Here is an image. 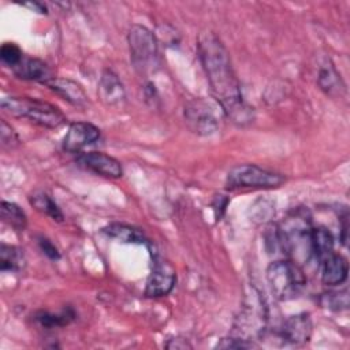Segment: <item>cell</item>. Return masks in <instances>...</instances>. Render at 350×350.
Returning a JSON list of instances; mask_svg holds the SVG:
<instances>
[{"label":"cell","mask_w":350,"mask_h":350,"mask_svg":"<svg viewBox=\"0 0 350 350\" xmlns=\"http://www.w3.org/2000/svg\"><path fill=\"white\" fill-rule=\"evenodd\" d=\"M197 46L211 92L221 111L241 126L253 122V108L243 101L230 55L220 38L213 33H204L200 36Z\"/></svg>","instance_id":"6da1fadb"},{"label":"cell","mask_w":350,"mask_h":350,"mask_svg":"<svg viewBox=\"0 0 350 350\" xmlns=\"http://www.w3.org/2000/svg\"><path fill=\"white\" fill-rule=\"evenodd\" d=\"M280 249L294 261L301 265L312 256L310 232L312 226L306 212L298 209L290 213L276 228Z\"/></svg>","instance_id":"7a4b0ae2"},{"label":"cell","mask_w":350,"mask_h":350,"mask_svg":"<svg viewBox=\"0 0 350 350\" xmlns=\"http://www.w3.org/2000/svg\"><path fill=\"white\" fill-rule=\"evenodd\" d=\"M1 108L14 118H25L45 129H57L66 122L64 113L57 107L38 98L4 97L1 98Z\"/></svg>","instance_id":"3957f363"},{"label":"cell","mask_w":350,"mask_h":350,"mask_svg":"<svg viewBox=\"0 0 350 350\" xmlns=\"http://www.w3.org/2000/svg\"><path fill=\"white\" fill-rule=\"evenodd\" d=\"M267 280L273 297L279 301L297 298L306 284L301 265L291 260H276L267 268Z\"/></svg>","instance_id":"277c9868"},{"label":"cell","mask_w":350,"mask_h":350,"mask_svg":"<svg viewBox=\"0 0 350 350\" xmlns=\"http://www.w3.org/2000/svg\"><path fill=\"white\" fill-rule=\"evenodd\" d=\"M268 320L267 305L261 294L252 287L250 293L243 299L242 309L234 324V336L247 340H256L264 335Z\"/></svg>","instance_id":"5b68a950"},{"label":"cell","mask_w":350,"mask_h":350,"mask_svg":"<svg viewBox=\"0 0 350 350\" xmlns=\"http://www.w3.org/2000/svg\"><path fill=\"white\" fill-rule=\"evenodd\" d=\"M130 59L139 74L154 71L159 66V42L156 36L142 25H133L127 36Z\"/></svg>","instance_id":"8992f818"},{"label":"cell","mask_w":350,"mask_h":350,"mask_svg":"<svg viewBox=\"0 0 350 350\" xmlns=\"http://www.w3.org/2000/svg\"><path fill=\"white\" fill-rule=\"evenodd\" d=\"M282 174L265 170L256 164H239L232 167L226 178L230 189H275L283 185Z\"/></svg>","instance_id":"52a82bcc"},{"label":"cell","mask_w":350,"mask_h":350,"mask_svg":"<svg viewBox=\"0 0 350 350\" xmlns=\"http://www.w3.org/2000/svg\"><path fill=\"white\" fill-rule=\"evenodd\" d=\"M185 120L198 135H211L219 129L217 108L205 98H193L185 105Z\"/></svg>","instance_id":"ba28073f"},{"label":"cell","mask_w":350,"mask_h":350,"mask_svg":"<svg viewBox=\"0 0 350 350\" xmlns=\"http://www.w3.org/2000/svg\"><path fill=\"white\" fill-rule=\"evenodd\" d=\"M176 282V273L172 265L161 258H154L152 272L146 280L145 295L149 298L164 297L171 293Z\"/></svg>","instance_id":"9c48e42d"},{"label":"cell","mask_w":350,"mask_h":350,"mask_svg":"<svg viewBox=\"0 0 350 350\" xmlns=\"http://www.w3.org/2000/svg\"><path fill=\"white\" fill-rule=\"evenodd\" d=\"M100 138V129L89 122H74L63 138L62 148L70 153H78L85 146L92 145Z\"/></svg>","instance_id":"30bf717a"},{"label":"cell","mask_w":350,"mask_h":350,"mask_svg":"<svg viewBox=\"0 0 350 350\" xmlns=\"http://www.w3.org/2000/svg\"><path fill=\"white\" fill-rule=\"evenodd\" d=\"M77 163L105 178H111V179H116L120 178L123 175V168L119 160H116L115 157L101 153V152H88V153H81L77 157Z\"/></svg>","instance_id":"8fae6325"},{"label":"cell","mask_w":350,"mask_h":350,"mask_svg":"<svg viewBox=\"0 0 350 350\" xmlns=\"http://www.w3.org/2000/svg\"><path fill=\"white\" fill-rule=\"evenodd\" d=\"M316 82L329 97L338 98L346 93V85L329 57H323L316 66Z\"/></svg>","instance_id":"7c38bea8"},{"label":"cell","mask_w":350,"mask_h":350,"mask_svg":"<svg viewBox=\"0 0 350 350\" xmlns=\"http://www.w3.org/2000/svg\"><path fill=\"white\" fill-rule=\"evenodd\" d=\"M313 332V324L309 313H297L287 317L282 325V339L291 345L308 343Z\"/></svg>","instance_id":"4fadbf2b"},{"label":"cell","mask_w":350,"mask_h":350,"mask_svg":"<svg viewBox=\"0 0 350 350\" xmlns=\"http://www.w3.org/2000/svg\"><path fill=\"white\" fill-rule=\"evenodd\" d=\"M97 93L100 100L108 107H118L126 98V92L122 81L111 70H104L101 72Z\"/></svg>","instance_id":"5bb4252c"},{"label":"cell","mask_w":350,"mask_h":350,"mask_svg":"<svg viewBox=\"0 0 350 350\" xmlns=\"http://www.w3.org/2000/svg\"><path fill=\"white\" fill-rule=\"evenodd\" d=\"M14 74L26 81H36L41 83H46L52 78H55V74L52 68L41 59L37 57H23L14 68Z\"/></svg>","instance_id":"9a60e30c"},{"label":"cell","mask_w":350,"mask_h":350,"mask_svg":"<svg viewBox=\"0 0 350 350\" xmlns=\"http://www.w3.org/2000/svg\"><path fill=\"white\" fill-rule=\"evenodd\" d=\"M45 85L51 90H53L57 96H60L63 100L70 103L71 105L85 107L88 104V96L83 88L72 79L55 77L51 81H48Z\"/></svg>","instance_id":"2e32d148"},{"label":"cell","mask_w":350,"mask_h":350,"mask_svg":"<svg viewBox=\"0 0 350 350\" xmlns=\"http://www.w3.org/2000/svg\"><path fill=\"white\" fill-rule=\"evenodd\" d=\"M349 262L342 254L334 253L321 262V282L325 286H338L347 279Z\"/></svg>","instance_id":"e0dca14e"},{"label":"cell","mask_w":350,"mask_h":350,"mask_svg":"<svg viewBox=\"0 0 350 350\" xmlns=\"http://www.w3.org/2000/svg\"><path fill=\"white\" fill-rule=\"evenodd\" d=\"M310 246H312V256H314L320 264L334 254V235L325 227H312L310 232Z\"/></svg>","instance_id":"ac0fdd59"},{"label":"cell","mask_w":350,"mask_h":350,"mask_svg":"<svg viewBox=\"0 0 350 350\" xmlns=\"http://www.w3.org/2000/svg\"><path fill=\"white\" fill-rule=\"evenodd\" d=\"M103 232L109 238L118 239L124 243H135V245L148 243L145 234L139 228L126 223H109L103 228Z\"/></svg>","instance_id":"d6986e66"},{"label":"cell","mask_w":350,"mask_h":350,"mask_svg":"<svg viewBox=\"0 0 350 350\" xmlns=\"http://www.w3.org/2000/svg\"><path fill=\"white\" fill-rule=\"evenodd\" d=\"M26 265V257L21 247L1 243L0 246V269L3 272H19Z\"/></svg>","instance_id":"ffe728a7"},{"label":"cell","mask_w":350,"mask_h":350,"mask_svg":"<svg viewBox=\"0 0 350 350\" xmlns=\"http://www.w3.org/2000/svg\"><path fill=\"white\" fill-rule=\"evenodd\" d=\"M29 202L41 213L46 215L52 220L63 221V212L55 200L44 190H36L29 196Z\"/></svg>","instance_id":"44dd1931"},{"label":"cell","mask_w":350,"mask_h":350,"mask_svg":"<svg viewBox=\"0 0 350 350\" xmlns=\"http://www.w3.org/2000/svg\"><path fill=\"white\" fill-rule=\"evenodd\" d=\"M75 317V313L71 308H67V309H63L62 312L59 313H51V312H38L36 316H34V320L42 327V328H46V329H51V328H57V327H64L67 324H70Z\"/></svg>","instance_id":"7402d4cb"},{"label":"cell","mask_w":350,"mask_h":350,"mask_svg":"<svg viewBox=\"0 0 350 350\" xmlns=\"http://www.w3.org/2000/svg\"><path fill=\"white\" fill-rule=\"evenodd\" d=\"M1 219L5 224H8L16 231H23L27 226L26 213L19 205L14 202H8V201L1 202Z\"/></svg>","instance_id":"603a6c76"},{"label":"cell","mask_w":350,"mask_h":350,"mask_svg":"<svg viewBox=\"0 0 350 350\" xmlns=\"http://www.w3.org/2000/svg\"><path fill=\"white\" fill-rule=\"evenodd\" d=\"M321 304H323V306L332 309V310L347 309L349 293H347V290H342V291H334V293L324 294L321 298Z\"/></svg>","instance_id":"cb8c5ba5"},{"label":"cell","mask_w":350,"mask_h":350,"mask_svg":"<svg viewBox=\"0 0 350 350\" xmlns=\"http://www.w3.org/2000/svg\"><path fill=\"white\" fill-rule=\"evenodd\" d=\"M0 57L4 64L14 68L25 56L21 51V48L14 42H4L0 49Z\"/></svg>","instance_id":"d4e9b609"},{"label":"cell","mask_w":350,"mask_h":350,"mask_svg":"<svg viewBox=\"0 0 350 350\" xmlns=\"http://www.w3.org/2000/svg\"><path fill=\"white\" fill-rule=\"evenodd\" d=\"M0 141L3 149H14L19 145V137L16 131L5 120H1L0 123Z\"/></svg>","instance_id":"484cf974"},{"label":"cell","mask_w":350,"mask_h":350,"mask_svg":"<svg viewBox=\"0 0 350 350\" xmlns=\"http://www.w3.org/2000/svg\"><path fill=\"white\" fill-rule=\"evenodd\" d=\"M216 347L217 349H253V347H258V345L254 343L253 340H247V339L231 335L230 338H223L220 342H217Z\"/></svg>","instance_id":"4316f807"},{"label":"cell","mask_w":350,"mask_h":350,"mask_svg":"<svg viewBox=\"0 0 350 350\" xmlns=\"http://www.w3.org/2000/svg\"><path fill=\"white\" fill-rule=\"evenodd\" d=\"M38 245H40V249L51 258V260H57L60 257V253L57 250V247L45 237H40L38 238Z\"/></svg>","instance_id":"83f0119b"},{"label":"cell","mask_w":350,"mask_h":350,"mask_svg":"<svg viewBox=\"0 0 350 350\" xmlns=\"http://www.w3.org/2000/svg\"><path fill=\"white\" fill-rule=\"evenodd\" d=\"M227 202H228V200L224 196H216V198L213 201V211H215L217 220L221 217V215L227 206Z\"/></svg>","instance_id":"f1b7e54d"},{"label":"cell","mask_w":350,"mask_h":350,"mask_svg":"<svg viewBox=\"0 0 350 350\" xmlns=\"http://www.w3.org/2000/svg\"><path fill=\"white\" fill-rule=\"evenodd\" d=\"M22 7H27L36 12H40V14H45L46 12V7L45 4L40 3V1H27V3H21Z\"/></svg>","instance_id":"f546056e"}]
</instances>
